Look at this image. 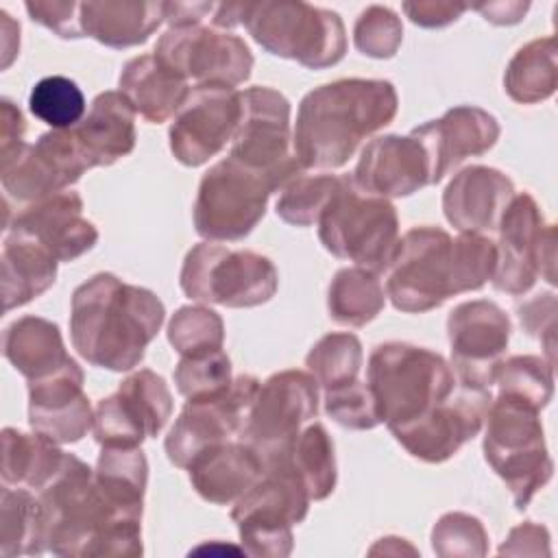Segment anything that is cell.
Here are the masks:
<instances>
[{"mask_svg":"<svg viewBox=\"0 0 558 558\" xmlns=\"http://www.w3.org/2000/svg\"><path fill=\"white\" fill-rule=\"evenodd\" d=\"M166 320L161 299L113 272H96L72 292L70 340L92 366L133 371Z\"/></svg>","mask_w":558,"mask_h":558,"instance_id":"1","label":"cell"},{"mask_svg":"<svg viewBox=\"0 0 558 558\" xmlns=\"http://www.w3.org/2000/svg\"><path fill=\"white\" fill-rule=\"evenodd\" d=\"M35 495L44 510L46 545L54 556L133 558L144 551L142 514L116 506L74 453Z\"/></svg>","mask_w":558,"mask_h":558,"instance_id":"2","label":"cell"},{"mask_svg":"<svg viewBox=\"0 0 558 558\" xmlns=\"http://www.w3.org/2000/svg\"><path fill=\"white\" fill-rule=\"evenodd\" d=\"M399 96L386 78H338L303 96L292 131V148L303 170L342 168L360 144L388 126Z\"/></svg>","mask_w":558,"mask_h":558,"instance_id":"3","label":"cell"},{"mask_svg":"<svg viewBox=\"0 0 558 558\" xmlns=\"http://www.w3.org/2000/svg\"><path fill=\"white\" fill-rule=\"evenodd\" d=\"M366 384L388 432L423 418L456 390L451 364L436 351L410 342L377 344Z\"/></svg>","mask_w":558,"mask_h":558,"instance_id":"4","label":"cell"},{"mask_svg":"<svg viewBox=\"0 0 558 558\" xmlns=\"http://www.w3.org/2000/svg\"><path fill=\"white\" fill-rule=\"evenodd\" d=\"M290 449L262 456V477L231 508L244 554L270 558L292 554V525L307 517L312 499L290 460Z\"/></svg>","mask_w":558,"mask_h":558,"instance_id":"5","label":"cell"},{"mask_svg":"<svg viewBox=\"0 0 558 558\" xmlns=\"http://www.w3.org/2000/svg\"><path fill=\"white\" fill-rule=\"evenodd\" d=\"M482 451L519 510H525L554 475L541 410L527 401L508 395H497L490 401L484 418Z\"/></svg>","mask_w":558,"mask_h":558,"instance_id":"6","label":"cell"},{"mask_svg":"<svg viewBox=\"0 0 558 558\" xmlns=\"http://www.w3.org/2000/svg\"><path fill=\"white\" fill-rule=\"evenodd\" d=\"M242 26L266 52L310 70L331 68L347 54L342 17L301 0L244 2Z\"/></svg>","mask_w":558,"mask_h":558,"instance_id":"7","label":"cell"},{"mask_svg":"<svg viewBox=\"0 0 558 558\" xmlns=\"http://www.w3.org/2000/svg\"><path fill=\"white\" fill-rule=\"evenodd\" d=\"M318 240L338 259L371 272H386L399 242V216L388 198L357 190L342 174L338 190L318 218Z\"/></svg>","mask_w":558,"mask_h":558,"instance_id":"8","label":"cell"},{"mask_svg":"<svg viewBox=\"0 0 558 558\" xmlns=\"http://www.w3.org/2000/svg\"><path fill=\"white\" fill-rule=\"evenodd\" d=\"M179 286L192 301L225 307H257L275 296L279 272L266 255L205 240L187 251L179 272Z\"/></svg>","mask_w":558,"mask_h":558,"instance_id":"9","label":"cell"},{"mask_svg":"<svg viewBox=\"0 0 558 558\" xmlns=\"http://www.w3.org/2000/svg\"><path fill=\"white\" fill-rule=\"evenodd\" d=\"M275 192L268 177L227 157L201 177L192 207L194 229L207 242L244 240L264 218Z\"/></svg>","mask_w":558,"mask_h":558,"instance_id":"10","label":"cell"},{"mask_svg":"<svg viewBox=\"0 0 558 558\" xmlns=\"http://www.w3.org/2000/svg\"><path fill=\"white\" fill-rule=\"evenodd\" d=\"M495 231L497 268L490 283L497 292L527 294L538 277L556 283V225L545 222L532 194H514Z\"/></svg>","mask_w":558,"mask_h":558,"instance_id":"11","label":"cell"},{"mask_svg":"<svg viewBox=\"0 0 558 558\" xmlns=\"http://www.w3.org/2000/svg\"><path fill=\"white\" fill-rule=\"evenodd\" d=\"M453 238L440 227L405 231L386 268V296L395 310L423 314L453 296Z\"/></svg>","mask_w":558,"mask_h":558,"instance_id":"12","label":"cell"},{"mask_svg":"<svg viewBox=\"0 0 558 558\" xmlns=\"http://www.w3.org/2000/svg\"><path fill=\"white\" fill-rule=\"evenodd\" d=\"M242 118L231 140L229 157L268 177L277 192L303 172L290 126V100L272 87H248L240 92Z\"/></svg>","mask_w":558,"mask_h":558,"instance_id":"13","label":"cell"},{"mask_svg":"<svg viewBox=\"0 0 558 558\" xmlns=\"http://www.w3.org/2000/svg\"><path fill=\"white\" fill-rule=\"evenodd\" d=\"M89 168L72 129L41 133L35 144L0 153L4 209H20L74 185Z\"/></svg>","mask_w":558,"mask_h":558,"instance_id":"14","label":"cell"},{"mask_svg":"<svg viewBox=\"0 0 558 558\" xmlns=\"http://www.w3.org/2000/svg\"><path fill=\"white\" fill-rule=\"evenodd\" d=\"M153 54L194 87H238L253 70V52L242 37L203 24L168 28Z\"/></svg>","mask_w":558,"mask_h":558,"instance_id":"15","label":"cell"},{"mask_svg":"<svg viewBox=\"0 0 558 558\" xmlns=\"http://www.w3.org/2000/svg\"><path fill=\"white\" fill-rule=\"evenodd\" d=\"M318 412V384L307 371L286 368L259 384L240 440L262 456L288 451Z\"/></svg>","mask_w":558,"mask_h":558,"instance_id":"16","label":"cell"},{"mask_svg":"<svg viewBox=\"0 0 558 558\" xmlns=\"http://www.w3.org/2000/svg\"><path fill=\"white\" fill-rule=\"evenodd\" d=\"M172 392L161 375L140 368L94 408L92 434L100 447H140L172 416Z\"/></svg>","mask_w":558,"mask_h":558,"instance_id":"17","label":"cell"},{"mask_svg":"<svg viewBox=\"0 0 558 558\" xmlns=\"http://www.w3.org/2000/svg\"><path fill=\"white\" fill-rule=\"evenodd\" d=\"M259 384L255 375L242 373L220 395L185 401L163 440L168 460L179 469H187L207 447L238 438Z\"/></svg>","mask_w":558,"mask_h":558,"instance_id":"18","label":"cell"},{"mask_svg":"<svg viewBox=\"0 0 558 558\" xmlns=\"http://www.w3.org/2000/svg\"><path fill=\"white\" fill-rule=\"evenodd\" d=\"M240 118L242 96L235 87H192L168 129L170 153L179 163L198 168L231 144Z\"/></svg>","mask_w":558,"mask_h":558,"instance_id":"19","label":"cell"},{"mask_svg":"<svg viewBox=\"0 0 558 558\" xmlns=\"http://www.w3.org/2000/svg\"><path fill=\"white\" fill-rule=\"evenodd\" d=\"M510 331V318L495 301L475 299L456 305L447 318L456 381L490 390L495 368L508 349Z\"/></svg>","mask_w":558,"mask_h":558,"instance_id":"20","label":"cell"},{"mask_svg":"<svg viewBox=\"0 0 558 558\" xmlns=\"http://www.w3.org/2000/svg\"><path fill=\"white\" fill-rule=\"evenodd\" d=\"M493 395L488 388L460 386L423 418L392 429L395 440L412 456L438 464L456 456L484 427Z\"/></svg>","mask_w":558,"mask_h":558,"instance_id":"21","label":"cell"},{"mask_svg":"<svg viewBox=\"0 0 558 558\" xmlns=\"http://www.w3.org/2000/svg\"><path fill=\"white\" fill-rule=\"evenodd\" d=\"M4 229L31 235L57 262H74L98 242V229L85 218L83 198L74 190H63L20 209H4Z\"/></svg>","mask_w":558,"mask_h":558,"instance_id":"22","label":"cell"},{"mask_svg":"<svg viewBox=\"0 0 558 558\" xmlns=\"http://www.w3.org/2000/svg\"><path fill=\"white\" fill-rule=\"evenodd\" d=\"M427 150L429 185L440 183L469 157L488 153L501 133L493 113L475 105L447 109L438 120H429L410 131Z\"/></svg>","mask_w":558,"mask_h":558,"instance_id":"23","label":"cell"},{"mask_svg":"<svg viewBox=\"0 0 558 558\" xmlns=\"http://www.w3.org/2000/svg\"><path fill=\"white\" fill-rule=\"evenodd\" d=\"M83 381L85 375L76 360H70L48 377L28 381L31 429L57 445L78 442L94 421Z\"/></svg>","mask_w":558,"mask_h":558,"instance_id":"24","label":"cell"},{"mask_svg":"<svg viewBox=\"0 0 558 558\" xmlns=\"http://www.w3.org/2000/svg\"><path fill=\"white\" fill-rule=\"evenodd\" d=\"M351 179L366 194L403 198L429 185V157L412 133L379 135L362 148Z\"/></svg>","mask_w":558,"mask_h":558,"instance_id":"25","label":"cell"},{"mask_svg":"<svg viewBox=\"0 0 558 558\" xmlns=\"http://www.w3.org/2000/svg\"><path fill=\"white\" fill-rule=\"evenodd\" d=\"M512 196L514 183L508 174L490 166H469L447 183L442 211L460 233L490 235Z\"/></svg>","mask_w":558,"mask_h":558,"instance_id":"26","label":"cell"},{"mask_svg":"<svg viewBox=\"0 0 558 558\" xmlns=\"http://www.w3.org/2000/svg\"><path fill=\"white\" fill-rule=\"evenodd\" d=\"M262 473V453L240 438L207 447L187 464L192 488L214 506L235 504Z\"/></svg>","mask_w":558,"mask_h":558,"instance_id":"27","label":"cell"},{"mask_svg":"<svg viewBox=\"0 0 558 558\" xmlns=\"http://www.w3.org/2000/svg\"><path fill=\"white\" fill-rule=\"evenodd\" d=\"M135 116V109L120 89H109L94 98L87 116L72 126L89 168L111 166L133 153L137 142Z\"/></svg>","mask_w":558,"mask_h":558,"instance_id":"28","label":"cell"},{"mask_svg":"<svg viewBox=\"0 0 558 558\" xmlns=\"http://www.w3.org/2000/svg\"><path fill=\"white\" fill-rule=\"evenodd\" d=\"M161 22H166V2L157 0L81 2L83 35L113 50L146 44Z\"/></svg>","mask_w":558,"mask_h":558,"instance_id":"29","label":"cell"},{"mask_svg":"<svg viewBox=\"0 0 558 558\" xmlns=\"http://www.w3.org/2000/svg\"><path fill=\"white\" fill-rule=\"evenodd\" d=\"M118 87L135 113L153 124L174 118L192 92L190 83L163 65L155 54L129 59L120 72Z\"/></svg>","mask_w":558,"mask_h":558,"instance_id":"30","label":"cell"},{"mask_svg":"<svg viewBox=\"0 0 558 558\" xmlns=\"http://www.w3.org/2000/svg\"><path fill=\"white\" fill-rule=\"evenodd\" d=\"M57 257L31 235L7 231L0 253L4 312L41 296L57 281Z\"/></svg>","mask_w":558,"mask_h":558,"instance_id":"31","label":"cell"},{"mask_svg":"<svg viewBox=\"0 0 558 558\" xmlns=\"http://www.w3.org/2000/svg\"><path fill=\"white\" fill-rule=\"evenodd\" d=\"M2 353L28 381L48 377L72 360L65 351L59 325L41 316L13 320L2 333Z\"/></svg>","mask_w":558,"mask_h":558,"instance_id":"32","label":"cell"},{"mask_svg":"<svg viewBox=\"0 0 558 558\" xmlns=\"http://www.w3.org/2000/svg\"><path fill=\"white\" fill-rule=\"evenodd\" d=\"M65 451L57 442L39 436L37 432L26 434L15 427L2 429V484L24 486L39 493L63 466Z\"/></svg>","mask_w":558,"mask_h":558,"instance_id":"33","label":"cell"},{"mask_svg":"<svg viewBox=\"0 0 558 558\" xmlns=\"http://www.w3.org/2000/svg\"><path fill=\"white\" fill-rule=\"evenodd\" d=\"M48 551L46 523L39 497L24 486H4L0 493V554L37 556Z\"/></svg>","mask_w":558,"mask_h":558,"instance_id":"34","label":"cell"},{"mask_svg":"<svg viewBox=\"0 0 558 558\" xmlns=\"http://www.w3.org/2000/svg\"><path fill=\"white\" fill-rule=\"evenodd\" d=\"M558 87L556 39L536 37L521 46L504 72V89L519 105H536L554 96Z\"/></svg>","mask_w":558,"mask_h":558,"instance_id":"35","label":"cell"},{"mask_svg":"<svg viewBox=\"0 0 558 558\" xmlns=\"http://www.w3.org/2000/svg\"><path fill=\"white\" fill-rule=\"evenodd\" d=\"M386 305V290L377 277L360 266L340 268L327 290V312L331 320L347 327H364Z\"/></svg>","mask_w":558,"mask_h":558,"instance_id":"36","label":"cell"},{"mask_svg":"<svg viewBox=\"0 0 558 558\" xmlns=\"http://www.w3.org/2000/svg\"><path fill=\"white\" fill-rule=\"evenodd\" d=\"M94 480L116 506L137 514L144 512L148 462L142 447H102Z\"/></svg>","mask_w":558,"mask_h":558,"instance_id":"37","label":"cell"},{"mask_svg":"<svg viewBox=\"0 0 558 558\" xmlns=\"http://www.w3.org/2000/svg\"><path fill=\"white\" fill-rule=\"evenodd\" d=\"M290 460L312 501L327 499L338 482L333 440L325 425L307 423L292 442Z\"/></svg>","mask_w":558,"mask_h":558,"instance_id":"38","label":"cell"},{"mask_svg":"<svg viewBox=\"0 0 558 558\" xmlns=\"http://www.w3.org/2000/svg\"><path fill=\"white\" fill-rule=\"evenodd\" d=\"M364 362L362 342L351 331H333L314 342L305 355L307 373L323 390L357 379Z\"/></svg>","mask_w":558,"mask_h":558,"instance_id":"39","label":"cell"},{"mask_svg":"<svg viewBox=\"0 0 558 558\" xmlns=\"http://www.w3.org/2000/svg\"><path fill=\"white\" fill-rule=\"evenodd\" d=\"M497 395H508L543 410L554 397V362L541 355H510L495 368Z\"/></svg>","mask_w":558,"mask_h":558,"instance_id":"40","label":"cell"},{"mask_svg":"<svg viewBox=\"0 0 558 558\" xmlns=\"http://www.w3.org/2000/svg\"><path fill=\"white\" fill-rule=\"evenodd\" d=\"M340 179L342 177L329 174V172H316V174L299 172L292 181H288L281 187L279 198L275 203L277 216L292 227L316 225L323 209L327 207L333 192L338 190Z\"/></svg>","mask_w":558,"mask_h":558,"instance_id":"41","label":"cell"},{"mask_svg":"<svg viewBox=\"0 0 558 558\" xmlns=\"http://www.w3.org/2000/svg\"><path fill=\"white\" fill-rule=\"evenodd\" d=\"M31 113L52 131L76 126L85 116V96L81 87L61 74L44 76L28 94Z\"/></svg>","mask_w":558,"mask_h":558,"instance_id":"42","label":"cell"},{"mask_svg":"<svg viewBox=\"0 0 558 558\" xmlns=\"http://www.w3.org/2000/svg\"><path fill=\"white\" fill-rule=\"evenodd\" d=\"M168 342L181 357L222 349L225 323L211 307L183 305L168 323Z\"/></svg>","mask_w":558,"mask_h":558,"instance_id":"43","label":"cell"},{"mask_svg":"<svg viewBox=\"0 0 558 558\" xmlns=\"http://www.w3.org/2000/svg\"><path fill=\"white\" fill-rule=\"evenodd\" d=\"M453 296L475 292L493 279L497 268V244L484 233H460L451 246Z\"/></svg>","mask_w":558,"mask_h":558,"instance_id":"44","label":"cell"},{"mask_svg":"<svg viewBox=\"0 0 558 558\" xmlns=\"http://www.w3.org/2000/svg\"><path fill=\"white\" fill-rule=\"evenodd\" d=\"M233 381L227 351L216 349L198 355H185L174 366L177 390L190 399H207L227 390Z\"/></svg>","mask_w":558,"mask_h":558,"instance_id":"45","label":"cell"},{"mask_svg":"<svg viewBox=\"0 0 558 558\" xmlns=\"http://www.w3.org/2000/svg\"><path fill=\"white\" fill-rule=\"evenodd\" d=\"M432 549L440 558H482L488 554V534L469 512H445L432 530Z\"/></svg>","mask_w":558,"mask_h":558,"instance_id":"46","label":"cell"},{"mask_svg":"<svg viewBox=\"0 0 558 558\" xmlns=\"http://www.w3.org/2000/svg\"><path fill=\"white\" fill-rule=\"evenodd\" d=\"M403 41V24L384 4L366 7L353 24V46L371 59H390Z\"/></svg>","mask_w":558,"mask_h":558,"instance_id":"47","label":"cell"},{"mask_svg":"<svg viewBox=\"0 0 558 558\" xmlns=\"http://www.w3.org/2000/svg\"><path fill=\"white\" fill-rule=\"evenodd\" d=\"M325 414L347 429H373L381 425L375 397L366 381H351L344 386H336L325 390Z\"/></svg>","mask_w":558,"mask_h":558,"instance_id":"48","label":"cell"},{"mask_svg":"<svg viewBox=\"0 0 558 558\" xmlns=\"http://www.w3.org/2000/svg\"><path fill=\"white\" fill-rule=\"evenodd\" d=\"M28 17L44 28L52 31L61 39H78L81 26V2L74 0H28L24 2Z\"/></svg>","mask_w":558,"mask_h":558,"instance_id":"49","label":"cell"},{"mask_svg":"<svg viewBox=\"0 0 558 558\" xmlns=\"http://www.w3.org/2000/svg\"><path fill=\"white\" fill-rule=\"evenodd\" d=\"M521 327L534 336L547 351V360L554 362V329H556V296L554 292L536 294L534 299L519 305Z\"/></svg>","mask_w":558,"mask_h":558,"instance_id":"50","label":"cell"},{"mask_svg":"<svg viewBox=\"0 0 558 558\" xmlns=\"http://www.w3.org/2000/svg\"><path fill=\"white\" fill-rule=\"evenodd\" d=\"M405 17L421 28H445L462 17L469 4L449 0H408L401 4Z\"/></svg>","mask_w":558,"mask_h":558,"instance_id":"51","label":"cell"},{"mask_svg":"<svg viewBox=\"0 0 558 558\" xmlns=\"http://www.w3.org/2000/svg\"><path fill=\"white\" fill-rule=\"evenodd\" d=\"M501 556H549V532L534 521L519 523L510 530L506 543L499 547Z\"/></svg>","mask_w":558,"mask_h":558,"instance_id":"52","label":"cell"},{"mask_svg":"<svg viewBox=\"0 0 558 558\" xmlns=\"http://www.w3.org/2000/svg\"><path fill=\"white\" fill-rule=\"evenodd\" d=\"M26 122L15 102L9 98L0 100V153H7L24 142Z\"/></svg>","mask_w":558,"mask_h":558,"instance_id":"53","label":"cell"},{"mask_svg":"<svg viewBox=\"0 0 558 558\" xmlns=\"http://www.w3.org/2000/svg\"><path fill=\"white\" fill-rule=\"evenodd\" d=\"M469 9L477 11L490 24L512 26V24H519L525 17V13L530 11V2L499 0V2H480V4H473Z\"/></svg>","mask_w":558,"mask_h":558,"instance_id":"54","label":"cell"},{"mask_svg":"<svg viewBox=\"0 0 558 558\" xmlns=\"http://www.w3.org/2000/svg\"><path fill=\"white\" fill-rule=\"evenodd\" d=\"M214 2H166L168 28L203 24V20L214 13Z\"/></svg>","mask_w":558,"mask_h":558,"instance_id":"55","label":"cell"},{"mask_svg":"<svg viewBox=\"0 0 558 558\" xmlns=\"http://www.w3.org/2000/svg\"><path fill=\"white\" fill-rule=\"evenodd\" d=\"M20 50V22H15L4 9L0 11V68L7 70Z\"/></svg>","mask_w":558,"mask_h":558,"instance_id":"56","label":"cell"},{"mask_svg":"<svg viewBox=\"0 0 558 558\" xmlns=\"http://www.w3.org/2000/svg\"><path fill=\"white\" fill-rule=\"evenodd\" d=\"M242 13H244V2H222V4H216L214 13H211L214 28L227 31V28L240 26L242 24Z\"/></svg>","mask_w":558,"mask_h":558,"instance_id":"57","label":"cell"}]
</instances>
